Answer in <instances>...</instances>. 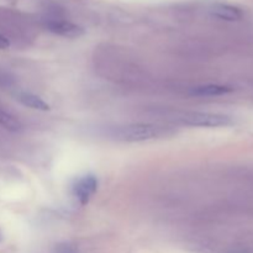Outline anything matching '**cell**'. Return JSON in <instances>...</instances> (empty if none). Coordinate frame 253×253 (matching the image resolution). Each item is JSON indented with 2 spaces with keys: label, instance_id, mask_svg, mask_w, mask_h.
I'll return each instance as SVG.
<instances>
[{
  "label": "cell",
  "instance_id": "6da1fadb",
  "mask_svg": "<svg viewBox=\"0 0 253 253\" xmlns=\"http://www.w3.org/2000/svg\"><path fill=\"white\" fill-rule=\"evenodd\" d=\"M168 133V128L165 126L153 124H127L116 126L109 131L111 138L121 142H145L155 138L165 137Z\"/></svg>",
  "mask_w": 253,
  "mask_h": 253
},
{
  "label": "cell",
  "instance_id": "7a4b0ae2",
  "mask_svg": "<svg viewBox=\"0 0 253 253\" xmlns=\"http://www.w3.org/2000/svg\"><path fill=\"white\" fill-rule=\"evenodd\" d=\"M179 120L183 124L195 127H221L232 124V119L224 114L202 113V111H189L182 114Z\"/></svg>",
  "mask_w": 253,
  "mask_h": 253
},
{
  "label": "cell",
  "instance_id": "3957f363",
  "mask_svg": "<svg viewBox=\"0 0 253 253\" xmlns=\"http://www.w3.org/2000/svg\"><path fill=\"white\" fill-rule=\"evenodd\" d=\"M98 189V179L95 175H84L73 185V194L82 205L88 204Z\"/></svg>",
  "mask_w": 253,
  "mask_h": 253
},
{
  "label": "cell",
  "instance_id": "277c9868",
  "mask_svg": "<svg viewBox=\"0 0 253 253\" xmlns=\"http://www.w3.org/2000/svg\"><path fill=\"white\" fill-rule=\"evenodd\" d=\"M47 29L53 34L67 37V39H77L84 34L81 26L73 22L66 21V20H51L47 22Z\"/></svg>",
  "mask_w": 253,
  "mask_h": 253
},
{
  "label": "cell",
  "instance_id": "5b68a950",
  "mask_svg": "<svg viewBox=\"0 0 253 253\" xmlns=\"http://www.w3.org/2000/svg\"><path fill=\"white\" fill-rule=\"evenodd\" d=\"M210 12L214 16L226 21H237L242 17V11L236 6L227 4H215L210 7Z\"/></svg>",
  "mask_w": 253,
  "mask_h": 253
},
{
  "label": "cell",
  "instance_id": "8992f818",
  "mask_svg": "<svg viewBox=\"0 0 253 253\" xmlns=\"http://www.w3.org/2000/svg\"><path fill=\"white\" fill-rule=\"evenodd\" d=\"M232 89L226 85H219V84H207L193 88L190 94L195 96H220L230 93Z\"/></svg>",
  "mask_w": 253,
  "mask_h": 253
},
{
  "label": "cell",
  "instance_id": "52a82bcc",
  "mask_svg": "<svg viewBox=\"0 0 253 253\" xmlns=\"http://www.w3.org/2000/svg\"><path fill=\"white\" fill-rule=\"evenodd\" d=\"M17 99H19L20 103L22 105L27 106L30 109H34V110H39V111H47L49 110V106L46 101L43 100L42 98H40L39 95L32 93H27V91H22L17 95Z\"/></svg>",
  "mask_w": 253,
  "mask_h": 253
},
{
  "label": "cell",
  "instance_id": "ba28073f",
  "mask_svg": "<svg viewBox=\"0 0 253 253\" xmlns=\"http://www.w3.org/2000/svg\"><path fill=\"white\" fill-rule=\"evenodd\" d=\"M0 126L9 131H19L21 128V123L11 114L0 109Z\"/></svg>",
  "mask_w": 253,
  "mask_h": 253
},
{
  "label": "cell",
  "instance_id": "9c48e42d",
  "mask_svg": "<svg viewBox=\"0 0 253 253\" xmlns=\"http://www.w3.org/2000/svg\"><path fill=\"white\" fill-rule=\"evenodd\" d=\"M52 253H78V250H77L76 246H73L72 244L62 242V244L56 245V247H54Z\"/></svg>",
  "mask_w": 253,
  "mask_h": 253
},
{
  "label": "cell",
  "instance_id": "30bf717a",
  "mask_svg": "<svg viewBox=\"0 0 253 253\" xmlns=\"http://www.w3.org/2000/svg\"><path fill=\"white\" fill-rule=\"evenodd\" d=\"M10 46V42L4 35L0 34V49H6Z\"/></svg>",
  "mask_w": 253,
  "mask_h": 253
}]
</instances>
